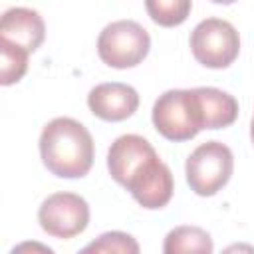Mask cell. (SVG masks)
Instances as JSON below:
<instances>
[{"label":"cell","mask_w":254,"mask_h":254,"mask_svg":"<svg viewBox=\"0 0 254 254\" xmlns=\"http://www.w3.org/2000/svg\"><path fill=\"white\" fill-rule=\"evenodd\" d=\"M93 137L73 117L52 119L40 135L44 167L60 179H81L93 165Z\"/></svg>","instance_id":"cell-1"},{"label":"cell","mask_w":254,"mask_h":254,"mask_svg":"<svg viewBox=\"0 0 254 254\" xmlns=\"http://www.w3.org/2000/svg\"><path fill=\"white\" fill-rule=\"evenodd\" d=\"M153 125L169 141L183 143L202 131V111L194 89H169L153 105Z\"/></svg>","instance_id":"cell-2"},{"label":"cell","mask_w":254,"mask_h":254,"mask_svg":"<svg viewBox=\"0 0 254 254\" xmlns=\"http://www.w3.org/2000/svg\"><path fill=\"white\" fill-rule=\"evenodd\" d=\"M151 50L149 32L135 20H117L107 24L97 38L99 60L115 69L139 65Z\"/></svg>","instance_id":"cell-3"},{"label":"cell","mask_w":254,"mask_h":254,"mask_svg":"<svg viewBox=\"0 0 254 254\" xmlns=\"http://www.w3.org/2000/svg\"><path fill=\"white\" fill-rule=\"evenodd\" d=\"M234 171V155L228 145L220 141H206L198 145L187 159L185 175L190 190L198 196L216 194L230 181Z\"/></svg>","instance_id":"cell-4"},{"label":"cell","mask_w":254,"mask_h":254,"mask_svg":"<svg viewBox=\"0 0 254 254\" xmlns=\"http://www.w3.org/2000/svg\"><path fill=\"white\" fill-rule=\"evenodd\" d=\"M190 52L194 60L210 69L228 67L240 54V36L236 28L220 18H206L190 32Z\"/></svg>","instance_id":"cell-5"},{"label":"cell","mask_w":254,"mask_h":254,"mask_svg":"<svg viewBox=\"0 0 254 254\" xmlns=\"http://www.w3.org/2000/svg\"><path fill=\"white\" fill-rule=\"evenodd\" d=\"M38 222L54 238H73L89 224V204L75 192H54L40 204Z\"/></svg>","instance_id":"cell-6"},{"label":"cell","mask_w":254,"mask_h":254,"mask_svg":"<svg viewBox=\"0 0 254 254\" xmlns=\"http://www.w3.org/2000/svg\"><path fill=\"white\" fill-rule=\"evenodd\" d=\"M155 157L159 155L145 137L127 133L111 143L107 151V169L115 183L127 187L129 181Z\"/></svg>","instance_id":"cell-7"},{"label":"cell","mask_w":254,"mask_h":254,"mask_svg":"<svg viewBox=\"0 0 254 254\" xmlns=\"http://www.w3.org/2000/svg\"><path fill=\"white\" fill-rule=\"evenodd\" d=\"M125 189L131 192L139 206L147 210H157L167 206L173 198L175 181L171 169L159 157H155L129 181Z\"/></svg>","instance_id":"cell-8"},{"label":"cell","mask_w":254,"mask_h":254,"mask_svg":"<svg viewBox=\"0 0 254 254\" xmlns=\"http://www.w3.org/2000/svg\"><path fill=\"white\" fill-rule=\"evenodd\" d=\"M89 111L103 121H125L139 107V93L135 87L121 81H105L91 87L87 93Z\"/></svg>","instance_id":"cell-9"},{"label":"cell","mask_w":254,"mask_h":254,"mask_svg":"<svg viewBox=\"0 0 254 254\" xmlns=\"http://www.w3.org/2000/svg\"><path fill=\"white\" fill-rule=\"evenodd\" d=\"M0 38L8 40L28 52H36L46 38V24L36 10L24 8V6H14L2 14Z\"/></svg>","instance_id":"cell-10"},{"label":"cell","mask_w":254,"mask_h":254,"mask_svg":"<svg viewBox=\"0 0 254 254\" xmlns=\"http://www.w3.org/2000/svg\"><path fill=\"white\" fill-rule=\"evenodd\" d=\"M194 93L200 103L204 129H222L236 121L238 101L234 95L218 87H194Z\"/></svg>","instance_id":"cell-11"},{"label":"cell","mask_w":254,"mask_h":254,"mask_svg":"<svg viewBox=\"0 0 254 254\" xmlns=\"http://www.w3.org/2000/svg\"><path fill=\"white\" fill-rule=\"evenodd\" d=\"M212 250H214V244L210 234L198 226H177L165 236V242H163L165 254H181V252L210 254Z\"/></svg>","instance_id":"cell-12"},{"label":"cell","mask_w":254,"mask_h":254,"mask_svg":"<svg viewBox=\"0 0 254 254\" xmlns=\"http://www.w3.org/2000/svg\"><path fill=\"white\" fill-rule=\"evenodd\" d=\"M30 52L0 38V83L12 85L18 83L28 71Z\"/></svg>","instance_id":"cell-13"},{"label":"cell","mask_w":254,"mask_h":254,"mask_svg":"<svg viewBox=\"0 0 254 254\" xmlns=\"http://www.w3.org/2000/svg\"><path fill=\"white\" fill-rule=\"evenodd\" d=\"M190 8L192 0H145L149 18L163 28L181 26L189 18Z\"/></svg>","instance_id":"cell-14"},{"label":"cell","mask_w":254,"mask_h":254,"mask_svg":"<svg viewBox=\"0 0 254 254\" xmlns=\"http://www.w3.org/2000/svg\"><path fill=\"white\" fill-rule=\"evenodd\" d=\"M81 252H117V254H137L139 252V242L121 230H111L103 232L97 236L93 242H89Z\"/></svg>","instance_id":"cell-15"},{"label":"cell","mask_w":254,"mask_h":254,"mask_svg":"<svg viewBox=\"0 0 254 254\" xmlns=\"http://www.w3.org/2000/svg\"><path fill=\"white\" fill-rule=\"evenodd\" d=\"M210 2H214V4H224V6H226V4H234L236 0H210Z\"/></svg>","instance_id":"cell-16"},{"label":"cell","mask_w":254,"mask_h":254,"mask_svg":"<svg viewBox=\"0 0 254 254\" xmlns=\"http://www.w3.org/2000/svg\"><path fill=\"white\" fill-rule=\"evenodd\" d=\"M250 139H252V145H254V117H252V123H250Z\"/></svg>","instance_id":"cell-17"}]
</instances>
